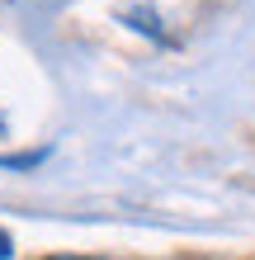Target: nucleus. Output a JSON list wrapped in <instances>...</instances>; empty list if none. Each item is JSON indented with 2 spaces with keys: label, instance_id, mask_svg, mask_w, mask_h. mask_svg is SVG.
Wrapping results in <instances>:
<instances>
[{
  "label": "nucleus",
  "instance_id": "1",
  "mask_svg": "<svg viewBox=\"0 0 255 260\" xmlns=\"http://www.w3.org/2000/svg\"><path fill=\"white\" fill-rule=\"evenodd\" d=\"M10 255H14V241H10L5 232H0V260H10Z\"/></svg>",
  "mask_w": 255,
  "mask_h": 260
},
{
  "label": "nucleus",
  "instance_id": "2",
  "mask_svg": "<svg viewBox=\"0 0 255 260\" xmlns=\"http://www.w3.org/2000/svg\"><path fill=\"white\" fill-rule=\"evenodd\" d=\"M52 260H71V255H52Z\"/></svg>",
  "mask_w": 255,
  "mask_h": 260
}]
</instances>
